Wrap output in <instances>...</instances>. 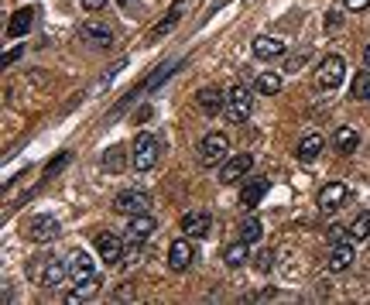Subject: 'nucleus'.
<instances>
[{
  "instance_id": "nucleus-1",
  "label": "nucleus",
  "mask_w": 370,
  "mask_h": 305,
  "mask_svg": "<svg viewBox=\"0 0 370 305\" xmlns=\"http://www.w3.org/2000/svg\"><path fill=\"white\" fill-rule=\"evenodd\" d=\"M69 264V278H72V291L66 295V302L72 305V302H83V298H90L103 281H100V274H96V261L86 254V250H72V257L66 261Z\"/></svg>"
},
{
  "instance_id": "nucleus-2",
  "label": "nucleus",
  "mask_w": 370,
  "mask_h": 305,
  "mask_svg": "<svg viewBox=\"0 0 370 305\" xmlns=\"http://www.w3.org/2000/svg\"><path fill=\"white\" fill-rule=\"evenodd\" d=\"M28 274L35 278V284H42L45 291H52V288H62V281H66V274H69V264H62L59 257L45 254V257L31 261Z\"/></svg>"
},
{
  "instance_id": "nucleus-3",
  "label": "nucleus",
  "mask_w": 370,
  "mask_h": 305,
  "mask_svg": "<svg viewBox=\"0 0 370 305\" xmlns=\"http://www.w3.org/2000/svg\"><path fill=\"white\" fill-rule=\"evenodd\" d=\"M250 114H254V93H250L243 83H233V86L226 90V117H230L233 124H243Z\"/></svg>"
},
{
  "instance_id": "nucleus-4",
  "label": "nucleus",
  "mask_w": 370,
  "mask_h": 305,
  "mask_svg": "<svg viewBox=\"0 0 370 305\" xmlns=\"http://www.w3.org/2000/svg\"><path fill=\"white\" fill-rule=\"evenodd\" d=\"M226 151H230V141H226V134H220V131H209V134L199 141V161H202L206 168L223 165V161H226Z\"/></svg>"
},
{
  "instance_id": "nucleus-5",
  "label": "nucleus",
  "mask_w": 370,
  "mask_h": 305,
  "mask_svg": "<svg viewBox=\"0 0 370 305\" xmlns=\"http://www.w3.org/2000/svg\"><path fill=\"white\" fill-rule=\"evenodd\" d=\"M343 76H346V62L339 55H326L315 69V86L319 90H336L343 83Z\"/></svg>"
},
{
  "instance_id": "nucleus-6",
  "label": "nucleus",
  "mask_w": 370,
  "mask_h": 305,
  "mask_svg": "<svg viewBox=\"0 0 370 305\" xmlns=\"http://www.w3.org/2000/svg\"><path fill=\"white\" fill-rule=\"evenodd\" d=\"M158 137L155 134H137V141H134V168L137 172H151L155 165H158Z\"/></svg>"
},
{
  "instance_id": "nucleus-7",
  "label": "nucleus",
  "mask_w": 370,
  "mask_h": 305,
  "mask_svg": "<svg viewBox=\"0 0 370 305\" xmlns=\"http://www.w3.org/2000/svg\"><path fill=\"white\" fill-rule=\"evenodd\" d=\"M151 209V196L144 189H127L114 199V213L120 216H137V213H148Z\"/></svg>"
},
{
  "instance_id": "nucleus-8",
  "label": "nucleus",
  "mask_w": 370,
  "mask_h": 305,
  "mask_svg": "<svg viewBox=\"0 0 370 305\" xmlns=\"http://www.w3.org/2000/svg\"><path fill=\"white\" fill-rule=\"evenodd\" d=\"M209 230H213V216H209L206 209H189V213L182 216V233H185V237L199 240V237H209Z\"/></svg>"
},
{
  "instance_id": "nucleus-9",
  "label": "nucleus",
  "mask_w": 370,
  "mask_h": 305,
  "mask_svg": "<svg viewBox=\"0 0 370 305\" xmlns=\"http://www.w3.org/2000/svg\"><path fill=\"white\" fill-rule=\"evenodd\" d=\"M96 250H100L103 264H110V267H117V264L127 257L124 240H120V237H114V233H100V237H96Z\"/></svg>"
},
{
  "instance_id": "nucleus-10",
  "label": "nucleus",
  "mask_w": 370,
  "mask_h": 305,
  "mask_svg": "<svg viewBox=\"0 0 370 305\" xmlns=\"http://www.w3.org/2000/svg\"><path fill=\"white\" fill-rule=\"evenodd\" d=\"M353 240L346 237V240H336L332 243V250H329V257H326V271H332V274H339V271H346L349 264H353Z\"/></svg>"
},
{
  "instance_id": "nucleus-11",
  "label": "nucleus",
  "mask_w": 370,
  "mask_h": 305,
  "mask_svg": "<svg viewBox=\"0 0 370 305\" xmlns=\"http://www.w3.org/2000/svg\"><path fill=\"white\" fill-rule=\"evenodd\" d=\"M250 165H254V158H250V155L226 158V161H223V168H220V182H223V185H237V182L250 172Z\"/></svg>"
},
{
  "instance_id": "nucleus-12",
  "label": "nucleus",
  "mask_w": 370,
  "mask_h": 305,
  "mask_svg": "<svg viewBox=\"0 0 370 305\" xmlns=\"http://www.w3.org/2000/svg\"><path fill=\"white\" fill-rule=\"evenodd\" d=\"M25 230H28V240H35V243H49V240H55L62 233L59 220H52V216H35Z\"/></svg>"
},
{
  "instance_id": "nucleus-13",
  "label": "nucleus",
  "mask_w": 370,
  "mask_h": 305,
  "mask_svg": "<svg viewBox=\"0 0 370 305\" xmlns=\"http://www.w3.org/2000/svg\"><path fill=\"white\" fill-rule=\"evenodd\" d=\"M192 261H196L192 243H189L185 237L172 240V247H168V267H172V271H185V267H192Z\"/></svg>"
},
{
  "instance_id": "nucleus-14",
  "label": "nucleus",
  "mask_w": 370,
  "mask_h": 305,
  "mask_svg": "<svg viewBox=\"0 0 370 305\" xmlns=\"http://www.w3.org/2000/svg\"><path fill=\"white\" fill-rule=\"evenodd\" d=\"M196 103H199V110H202V114L216 117L220 110H226V93H220L216 86H202V90L196 93Z\"/></svg>"
},
{
  "instance_id": "nucleus-15",
  "label": "nucleus",
  "mask_w": 370,
  "mask_h": 305,
  "mask_svg": "<svg viewBox=\"0 0 370 305\" xmlns=\"http://www.w3.org/2000/svg\"><path fill=\"white\" fill-rule=\"evenodd\" d=\"M155 230H158L155 216H151V213H137V216H131V226H127V240H134V243H144L148 237H155Z\"/></svg>"
},
{
  "instance_id": "nucleus-16",
  "label": "nucleus",
  "mask_w": 370,
  "mask_h": 305,
  "mask_svg": "<svg viewBox=\"0 0 370 305\" xmlns=\"http://www.w3.org/2000/svg\"><path fill=\"white\" fill-rule=\"evenodd\" d=\"M346 185L343 182H329V185H322L319 189V209H326V213H332V209H339L343 202H346Z\"/></svg>"
},
{
  "instance_id": "nucleus-17",
  "label": "nucleus",
  "mask_w": 370,
  "mask_h": 305,
  "mask_svg": "<svg viewBox=\"0 0 370 305\" xmlns=\"http://www.w3.org/2000/svg\"><path fill=\"white\" fill-rule=\"evenodd\" d=\"M35 8H21V11H14V18H11V25H8V38H25L28 31H31V25H35Z\"/></svg>"
},
{
  "instance_id": "nucleus-18",
  "label": "nucleus",
  "mask_w": 370,
  "mask_h": 305,
  "mask_svg": "<svg viewBox=\"0 0 370 305\" xmlns=\"http://www.w3.org/2000/svg\"><path fill=\"white\" fill-rule=\"evenodd\" d=\"M264 196H267V182H264V178H254V182H247V185L240 189V206H243V209H257V206L264 202Z\"/></svg>"
},
{
  "instance_id": "nucleus-19",
  "label": "nucleus",
  "mask_w": 370,
  "mask_h": 305,
  "mask_svg": "<svg viewBox=\"0 0 370 305\" xmlns=\"http://www.w3.org/2000/svg\"><path fill=\"white\" fill-rule=\"evenodd\" d=\"M356 144H360V131H356V127H349V124L336 127V134H332V148H336V151L353 155V151H356Z\"/></svg>"
},
{
  "instance_id": "nucleus-20",
  "label": "nucleus",
  "mask_w": 370,
  "mask_h": 305,
  "mask_svg": "<svg viewBox=\"0 0 370 305\" xmlns=\"http://www.w3.org/2000/svg\"><path fill=\"white\" fill-rule=\"evenodd\" d=\"M250 49H254L257 59H278V55H285V42H281V38H267V35L254 38Z\"/></svg>"
},
{
  "instance_id": "nucleus-21",
  "label": "nucleus",
  "mask_w": 370,
  "mask_h": 305,
  "mask_svg": "<svg viewBox=\"0 0 370 305\" xmlns=\"http://www.w3.org/2000/svg\"><path fill=\"white\" fill-rule=\"evenodd\" d=\"M322 148H326V137H322V134H308V137H302V141H298L295 155H298V161H315Z\"/></svg>"
},
{
  "instance_id": "nucleus-22",
  "label": "nucleus",
  "mask_w": 370,
  "mask_h": 305,
  "mask_svg": "<svg viewBox=\"0 0 370 305\" xmlns=\"http://www.w3.org/2000/svg\"><path fill=\"white\" fill-rule=\"evenodd\" d=\"M346 237L353 240V243H363V240H370V213H360L349 226H346Z\"/></svg>"
},
{
  "instance_id": "nucleus-23",
  "label": "nucleus",
  "mask_w": 370,
  "mask_h": 305,
  "mask_svg": "<svg viewBox=\"0 0 370 305\" xmlns=\"http://www.w3.org/2000/svg\"><path fill=\"white\" fill-rule=\"evenodd\" d=\"M83 35H86L93 45H100V49H110V45H114V31H110L107 25H86Z\"/></svg>"
},
{
  "instance_id": "nucleus-24",
  "label": "nucleus",
  "mask_w": 370,
  "mask_h": 305,
  "mask_svg": "<svg viewBox=\"0 0 370 305\" xmlns=\"http://www.w3.org/2000/svg\"><path fill=\"white\" fill-rule=\"evenodd\" d=\"M247 257H250V254H247V240H240V237H237V243L223 247V261H226V267H240Z\"/></svg>"
},
{
  "instance_id": "nucleus-25",
  "label": "nucleus",
  "mask_w": 370,
  "mask_h": 305,
  "mask_svg": "<svg viewBox=\"0 0 370 305\" xmlns=\"http://www.w3.org/2000/svg\"><path fill=\"white\" fill-rule=\"evenodd\" d=\"M179 18H182V0H179V4H175V8H172V11H168V14H165L155 28H151V38H165V35L175 28V21H179Z\"/></svg>"
},
{
  "instance_id": "nucleus-26",
  "label": "nucleus",
  "mask_w": 370,
  "mask_h": 305,
  "mask_svg": "<svg viewBox=\"0 0 370 305\" xmlns=\"http://www.w3.org/2000/svg\"><path fill=\"white\" fill-rule=\"evenodd\" d=\"M261 233H264V223H261L257 216H247V220L237 226V237H240V240H247V243H254Z\"/></svg>"
},
{
  "instance_id": "nucleus-27",
  "label": "nucleus",
  "mask_w": 370,
  "mask_h": 305,
  "mask_svg": "<svg viewBox=\"0 0 370 305\" xmlns=\"http://www.w3.org/2000/svg\"><path fill=\"white\" fill-rule=\"evenodd\" d=\"M257 93H264V96L281 93V76H274V72H261V76H257Z\"/></svg>"
},
{
  "instance_id": "nucleus-28",
  "label": "nucleus",
  "mask_w": 370,
  "mask_h": 305,
  "mask_svg": "<svg viewBox=\"0 0 370 305\" xmlns=\"http://www.w3.org/2000/svg\"><path fill=\"white\" fill-rule=\"evenodd\" d=\"M349 96H353V100H367V96H370V69H367V72H360V76L353 79Z\"/></svg>"
},
{
  "instance_id": "nucleus-29",
  "label": "nucleus",
  "mask_w": 370,
  "mask_h": 305,
  "mask_svg": "<svg viewBox=\"0 0 370 305\" xmlns=\"http://www.w3.org/2000/svg\"><path fill=\"white\" fill-rule=\"evenodd\" d=\"M120 165H124V148H110L107 158H103V168L107 172H120Z\"/></svg>"
},
{
  "instance_id": "nucleus-30",
  "label": "nucleus",
  "mask_w": 370,
  "mask_h": 305,
  "mask_svg": "<svg viewBox=\"0 0 370 305\" xmlns=\"http://www.w3.org/2000/svg\"><path fill=\"white\" fill-rule=\"evenodd\" d=\"M69 165V151H62V155H55L52 161H49V168H45V178H52V175H59L62 168Z\"/></svg>"
},
{
  "instance_id": "nucleus-31",
  "label": "nucleus",
  "mask_w": 370,
  "mask_h": 305,
  "mask_svg": "<svg viewBox=\"0 0 370 305\" xmlns=\"http://www.w3.org/2000/svg\"><path fill=\"white\" fill-rule=\"evenodd\" d=\"M254 257H257V261H254L257 271H271V264H274V254H271V250H261V254H254Z\"/></svg>"
},
{
  "instance_id": "nucleus-32",
  "label": "nucleus",
  "mask_w": 370,
  "mask_h": 305,
  "mask_svg": "<svg viewBox=\"0 0 370 305\" xmlns=\"http://www.w3.org/2000/svg\"><path fill=\"white\" fill-rule=\"evenodd\" d=\"M343 4H346V11H367L370 0H343Z\"/></svg>"
},
{
  "instance_id": "nucleus-33",
  "label": "nucleus",
  "mask_w": 370,
  "mask_h": 305,
  "mask_svg": "<svg viewBox=\"0 0 370 305\" xmlns=\"http://www.w3.org/2000/svg\"><path fill=\"white\" fill-rule=\"evenodd\" d=\"M302 62H305V52H302V55H295V59H288L285 72H298V69H302Z\"/></svg>"
},
{
  "instance_id": "nucleus-34",
  "label": "nucleus",
  "mask_w": 370,
  "mask_h": 305,
  "mask_svg": "<svg viewBox=\"0 0 370 305\" xmlns=\"http://www.w3.org/2000/svg\"><path fill=\"white\" fill-rule=\"evenodd\" d=\"M18 59H21V45H18V49H8V55H4V66H14Z\"/></svg>"
},
{
  "instance_id": "nucleus-35",
  "label": "nucleus",
  "mask_w": 370,
  "mask_h": 305,
  "mask_svg": "<svg viewBox=\"0 0 370 305\" xmlns=\"http://www.w3.org/2000/svg\"><path fill=\"white\" fill-rule=\"evenodd\" d=\"M83 8H86V11H103L107 0H83Z\"/></svg>"
},
{
  "instance_id": "nucleus-36",
  "label": "nucleus",
  "mask_w": 370,
  "mask_h": 305,
  "mask_svg": "<svg viewBox=\"0 0 370 305\" xmlns=\"http://www.w3.org/2000/svg\"><path fill=\"white\" fill-rule=\"evenodd\" d=\"M343 230H346V226H329V230H326V237L336 243V240H343Z\"/></svg>"
},
{
  "instance_id": "nucleus-37",
  "label": "nucleus",
  "mask_w": 370,
  "mask_h": 305,
  "mask_svg": "<svg viewBox=\"0 0 370 305\" xmlns=\"http://www.w3.org/2000/svg\"><path fill=\"white\" fill-rule=\"evenodd\" d=\"M148 117H151V107H141V110H137V117H134V124H144Z\"/></svg>"
},
{
  "instance_id": "nucleus-38",
  "label": "nucleus",
  "mask_w": 370,
  "mask_h": 305,
  "mask_svg": "<svg viewBox=\"0 0 370 305\" xmlns=\"http://www.w3.org/2000/svg\"><path fill=\"white\" fill-rule=\"evenodd\" d=\"M363 66H367V69H370V45H367V49H363Z\"/></svg>"
},
{
  "instance_id": "nucleus-39",
  "label": "nucleus",
  "mask_w": 370,
  "mask_h": 305,
  "mask_svg": "<svg viewBox=\"0 0 370 305\" xmlns=\"http://www.w3.org/2000/svg\"><path fill=\"white\" fill-rule=\"evenodd\" d=\"M117 4H120V8H127V4H134V0H117Z\"/></svg>"
}]
</instances>
